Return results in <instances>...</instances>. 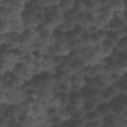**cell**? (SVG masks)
Returning <instances> with one entry per match:
<instances>
[{"mask_svg": "<svg viewBox=\"0 0 127 127\" xmlns=\"http://www.w3.org/2000/svg\"><path fill=\"white\" fill-rule=\"evenodd\" d=\"M114 51H116L117 53H122V52H126L127 51V36L123 37L119 40V42L117 43L116 47L114 48Z\"/></svg>", "mask_w": 127, "mask_h": 127, "instance_id": "cell-13", "label": "cell"}, {"mask_svg": "<svg viewBox=\"0 0 127 127\" xmlns=\"http://www.w3.org/2000/svg\"><path fill=\"white\" fill-rule=\"evenodd\" d=\"M85 114H86V112H85L82 108H81V109H76V110L73 112V114L71 115V118H72V119H75V120H82V119L84 118Z\"/></svg>", "mask_w": 127, "mask_h": 127, "instance_id": "cell-19", "label": "cell"}, {"mask_svg": "<svg viewBox=\"0 0 127 127\" xmlns=\"http://www.w3.org/2000/svg\"><path fill=\"white\" fill-rule=\"evenodd\" d=\"M83 32H84L83 28H81L80 26H75L72 30L65 33V40L67 42H73V41L79 40L81 38Z\"/></svg>", "mask_w": 127, "mask_h": 127, "instance_id": "cell-5", "label": "cell"}, {"mask_svg": "<svg viewBox=\"0 0 127 127\" xmlns=\"http://www.w3.org/2000/svg\"><path fill=\"white\" fill-rule=\"evenodd\" d=\"M31 71H32V73H33L34 76H39L42 73H44V69H43L42 64H38V63H35V64L31 68Z\"/></svg>", "mask_w": 127, "mask_h": 127, "instance_id": "cell-16", "label": "cell"}, {"mask_svg": "<svg viewBox=\"0 0 127 127\" xmlns=\"http://www.w3.org/2000/svg\"><path fill=\"white\" fill-rule=\"evenodd\" d=\"M73 8L78 12H85L86 10V5H85V1L84 0H74V5Z\"/></svg>", "mask_w": 127, "mask_h": 127, "instance_id": "cell-15", "label": "cell"}, {"mask_svg": "<svg viewBox=\"0 0 127 127\" xmlns=\"http://www.w3.org/2000/svg\"><path fill=\"white\" fill-rule=\"evenodd\" d=\"M47 20L49 22H51L54 26H56V28H58L60 25H62L64 22L65 17H64V14L62 13V12H60L58 10V8H57V10L54 13L47 15Z\"/></svg>", "mask_w": 127, "mask_h": 127, "instance_id": "cell-3", "label": "cell"}, {"mask_svg": "<svg viewBox=\"0 0 127 127\" xmlns=\"http://www.w3.org/2000/svg\"><path fill=\"white\" fill-rule=\"evenodd\" d=\"M47 2H48V7H49V6L57 7V6H59L61 0H47Z\"/></svg>", "mask_w": 127, "mask_h": 127, "instance_id": "cell-22", "label": "cell"}, {"mask_svg": "<svg viewBox=\"0 0 127 127\" xmlns=\"http://www.w3.org/2000/svg\"><path fill=\"white\" fill-rule=\"evenodd\" d=\"M41 64H42V66H43L44 72H48V71H50L51 69H53V68L56 67V65H55V64H54V62H53V58L50 57V56H46L45 60L41 63Z\"/></svg>", "mask_w": 127, "mask_h": 127, "instance_id": "cell-12", "label": "cell"}, {"mask_svg": "<svg viewBox=\"0 0 127 127\" xmlns=\"http://www.w3.org/2000/svg\"><path fill=\"white\" fill-rule=\"evenodd\" d=\"M22 22L25 27V29H32V28H37L38 27V22L36 20V15L34 14H29L26 12L22 13Z\"/></svg>", "mask_w": 127, "mask_h": 127, "instance_id": "cell-4", "label": "cell"}, {"mask_svg": "<svg viewBox=\"0 0 127 127\" xmlns=\"http://www.w3.org/2000/svg\"><path fill=\"white\" fill-rule=\"evenodd\" d=\"M52 58H53V62H54V64H55L56 67H59V66L63 64L64 59V57H63V56H54V57H52Z\"/></svg>", "mask_w": 127, "mask_h": 127, "instance_id": "cell-20", "label": "cell"}, {"mask_svg": "<svg viewBox=\"0 0 127 127\" xmlns=\"http://www.w3.org/2000/svg\"><path fill=\"white\" fill-rule=\"evenodd\" d=\"M104 68H105V66L100 64L92 65L91 66V77H97V76L101 75L104 71Z\"/></svg>", "mask_w": 127, "mask_h": 127, "instance_id": "cell-14", "label": "cell"}, {"mask_svg": "<svg viewBox=\"0 0 127 127\" xmlns=\"http://www.w3.org/2000/svg\"><path fill=\"white\" fill-rule=\"evenodd\" d=\"M71 79V83L80 86L81 88H84L85 86V77L80 73V72H76L74 74H72L70 76Z\"/></svg>", "mask_w": 127, "mask_h": 127, "instance_id": "cell-11", "label": "cell"}, {"mask_svg": "<svg viewBox=\"0 0 127 127\" xmlns=\"http://www.w3.org/2000/svg\"><path fill=\"white\" fill-rule=\"evenodd\" d=\"M113 11L121 10V11H126V3L125 0H109V5Z\"/></svg>", "mask_w": 127, "mask_h": 127, "instance_id": "cell-10", "label": "cell"}, {"mask_svg": "<svg viewBox=\"0 0 127 127\" xmlns=\"http://www.w3.org/2000/svg\"><path fill=\"white\" fill-rule=\"evenodd\" d=\"M36 20L38 22V24H44L47 21V16L45 13H38L36 14Z\"/></svg>", "mask_w": 127, "mask_h": 127, "instance_id": "cell-21", "label": "cell"}, {"mask_svg": "<svg viewBox=\"0 0 127 127\" xmlns=\"http://www.w3.org/2000/svg\"><path fill=\"white\" fill-rule=\"evenodd\" d=\"M69 101L70 104H72L75 108L81 109L85 102V98L82 93V90L78 92H69Z\"/></svg>", "mask_w": 127, "mask_h": 127, "instance_id": "cell-2", "label": "cell"}, {"mask_svg": "<svg viewBox=\"0 0 127 127\" xmlns=\"http://www.w3.org/2000/svg\"><path fill=\"white\" fill-rule=\"evenodd\" d=\"M96 111L102 116H106L110 113H112V107H111V104L110 102H103L101 104H99L97 107H96Z\"/></svg>", "mask_w": 127, "mask_h": 127, "instance_id": "cell-8", "label": "cell"}, {"mask_svg": "<svg viewBox=\"0 0 127 127\" xmlns=\"http://www.w3.org/2000/svg\"><path fill=\"white\" fill-rule=\"evenodd\" d=\"M39 39V30L37 28L25 29V31L20 35V40L22 45L34 46V44Z\"/></svg>", "mask_w": 127, "mask_h": 127, "instance_id": "cell-1", "label": "cell"}, {"mask_svg": "<svg viewBox=\"0 0 127 127\" xmlns=\"http://www.w3.org/2000/svg\"><path fill=\"white\" fill-rule=\"evenodd\" d=\"M116 62H117L119 64H121V65L127 66V51H126V52L119 53V55H118V59H117Z\"/></svg>", "mask_w": 127, "mask_h": 127, "instance_id": "cell-18", "label": "cell"}, {"mask_svg": "<svg viewBox=\"0 0 127 127\" xmlns=\"http://www.w3.org/2000/svg\"><path fill=\"white\" fill-rule=\"evenodd\" d=\"M75 26H77V25H76L74 19H67V18H65L64 22L62 25H60L58 28L61 31H63L64 33H66V32H69L70 30H72Z\"/></svg>", "mask_w": 127, "mask_h": 127, "instance_id": "cell-9", "label": "cell"}, {"mask_svg": "<svg viewBox=\"0 0 127 127\" xmlns=\"http://www.w3.org/2000/svg\"><path fill=\"white\" fill-rule=\"evenodd\" d=\"M54 95H55V92L52 88L42 87L39 90V100L41 101H49Z\"/></svg>", "mask_w": 127, "mask_h": 127, "instance_id": "cell-6", "label": "cell"}, {"mask_svg": "<svg viewBox=\"0 0 127 127\" xmlns=\"http://www.w3.org/2000/svg\"><path fill=\"white\" fill-rule=\"evenodd\" d=\"M32 57L34 59V62L35 63H38V64H41L45 60V58H46V56L44 54H42L41 52L36 51V50L32 52Z\"/></svg>", "mask_w": 127, "mask_h": 127, "instance_id": "cell-17", "label": "cell"}, {"mask_svg": "<svg viewBox=\"0 0 127 127\" xmlns=\"http://www.w3.org/2000/svg\"><path fill=\"white\" fill-rule=\"evenodd\" d=\"M74 5V0H61L59 6H57L58 10L62 13H66L69 10H71L73 8Z\"/></svg>", "mask_w": 127, "mask_h": 127, "instance_id": "cell-7", "label": "cell"}]
</instances>
